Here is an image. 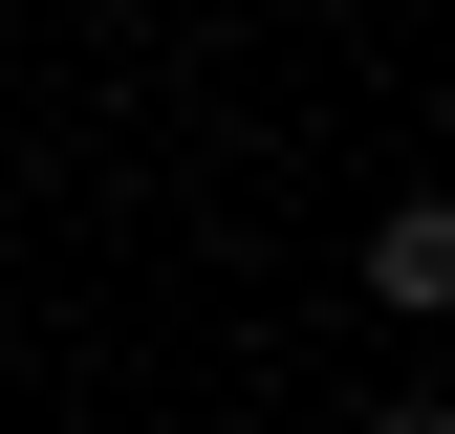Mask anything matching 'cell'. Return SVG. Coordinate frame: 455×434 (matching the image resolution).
Returning a JSON list of instances; mask_svg holds the SVG:
<instances>
[{"mask_svg": "<svg viewBox=\"0 0 455 434\" xmlns=\"http://www.w3.org/2000/svg\"><path fill=\"white\" fill-rule=\"evenodd\" d=\"M369 304L390 326H455V196H390L369 217Z\"/></svg>", "mask_w": 455, "mask_h": 434, "instance_id": "obj_1", "label": "cell"}, {"mask_svg": "<svg viewBox=\"0 0 455 434\" xmlns=\"http://www.w3.org/2000/svg\"><path fill=\"white\" fill-rule=\"evenodd\" d=\"M369 434H455V391H369Z\"/></svg>", "mask_w": 455, "mask_h": 434, "instance_id": "obj_2", "label": "cell"}]
</instances>
